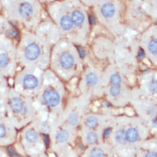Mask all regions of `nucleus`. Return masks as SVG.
Instances as JSON below:
<instances>
[{
	"label": "nucleus",
	"instance_id": "1",
	"mask_svg": "<svg viewBox=\"0 0 157 157\" xmlns=\"http://www.w3.org/2000/svg\"><path fill=\"white\" fill-rule=\"evenodd\" d=\"M44 102L49 107H55L60 102V96L54 90L46 91L43 96Z\"/></svg>",
	"mask_w": 157,
	"mask_h": 157
},
{
	"label": "nucleus",
	"instance_id": "2",
	"mask_svg": "<svg viewBox=\"0 0 157 157\" xmlns=\"http://www.w3.org/2000/svg\"><path fill=\"white\" fill-rule=\"evenodd\" d=\"M40 52L41 51L40 46L35 43H32L26 48L25 51V56L28 60H35L39 57Z\"/></svg>",
	"mask_w": 157,
	"mask_h": 157
},
{
	"label": "nucleus",
	"instance_id": "3",
	"mask_svg": "<svg viewBox=\"0 0 157 157\" xmlns=\"http://www.w3.org/2000/svg\"><path fill=\"white\" fill-rule=\"evenodd\" d=\"M17 10L19 15L24 18H27L30 16L33 11L32 6L28 2L21 3L19 5Z\"/></svg>",
	"mask_w": 157,
	"mask_h": 157
},
{
	"label": "nucleus",
	"instance_id": "4",
	"mask_svg": "<svg viewBox=\"0 0 157 157\" xmlns=\"http://www.w3.org/2000/svg\"><path fill=\"white\" fill-rule=\"evenodd\" d=\"M23 85L26 89L33 90L37 87L38 85V80L35 76L28 75L24 78Z\"/></svg>",
	"mask_w": 157,
	"mask_h": 157
},
{
	"label": "nucleus",
	"instance_id": "5",
	"mask_svg": "<svg viewBox=\"0 0 157 157\" xmlns=\"http://www.w3.org/2000/svg\"><path fill=\"white\" fill-rule=\"evenodd\" d=\"M11 109L15 113H20L24 110V103L18 97L12 98L9 102Z\"/></svg>",
	"mask_w": 157,
	"mask_h": 157
},
{
	"label": "nucleus",
	"instance_id": "6",
	"mask_svg": "<svg viewBox=\"0 0 157 157\" xmlns=\"http://www.w3.org/2000/svg\"><path fill=\"white\" fill-rule=\"evenodd\" d=\"M74 60L70 54H63L60 57V63L65 68H70L73 65Z\"/></svg>",
	"mask_w": 157,
	"mask_h": 157
},
{
	"label": "nucleus",
	"instance_id": "7",
	"mask_svg": "<svg viewBox=\"0 0 157 157\" xmlns=\"http://www.w3.org/2000/svg\"><path fill=\"white\" fill-rule=\"evenodd\" d=\"M71 19L73 24H75L76 26H80L83 24L85 17L82 12L79 11H75L72 14Z\"/></svg>",
	"mask_w": 157,
	"mask_h": 157
},
{
	"label": "nucleus",
	"instance_id": "8",
	"mask_svg": "<svg viewBox=\"0 0 157 157\" xmlns=\"http://www.w3.org/2000/svg\"><path fill=\"white\" fill-rule=\"evenodd\" d=\"M101 11L105 17H110L113 16L115 12V6L111 3H106L103 5L101 9Z\"/></svg>",
	"mask_w": 157,
	"mask_h": 157
},
{
	"label": "nucleus",
	"instance_id": "9",
	"mask_svg": "<svg viewBox=\"0 0 157 157\" xmlns=\"http://www.w3.org/2000/svg\"><path fill=\"white\" fill-rule=\"evenodd\" d=\"M139 137V133L137 132V131L134 129V128H129L126 133V136H125V138L129 142H135Z\"/></svg>",
	"mask_w": 157,
	"mask_h": 157
},
{
	"label": "nucleus",
	"instance_id": "10",
	"mask_svg": "<svg viewBox=\"0 0 157 157\" xmlns=\"http://www.w3.org/2000/svg\"><path fill=\"white\" fill-rule=\"evenodd\" d=\"M10 63V58L5 52H0V69L5 70Z\"/></svg>",
	"mask_w": 157,
	"mask_h": 157
},
{
	"label": "nucleus",
	"instance_id": "11",
	"mask_svg": "<svg viewBox=\"0 0 157 157\" xmlns=\"http://www.w3.org/2000/svg\"><path fill=\"white\" fill-rule=\"evenodd\" d=\"M60 25L65 30H69L73 27L71 19L67 16H63L60 20Z\"/></svg>",
	"mask_w": 157,
	"mask_h": 157
},
{
	"label": "nucleus",
	"instance_id": "12",
	"mask_svg": "<svg viewBox=\"0 0 157 157\" xmlns=\"http://www.w3.org/2000/svg\"><path fill=\"white\" fill-rule=\"evenodd\" d=\"M86 83L90 86H94L98 82L97 75L94 73H90L87 75L86 78Z\"/></svg>",
	"mask_w": 157,
	"mask_h": 157
},
{
	"label": "nucleus",
	"instance_id": "13",
	"mask_svg": "<svg viewBox=\"0 0 157 157\" xmlns=\"http://www.w3.org/2000/svg\"><path fill=\"white\" fill-rule=\"evenodd\" d=\"M27 140L30 142H35L38 139V134L36 131L33 129L29 130L25 134Z\"/></svg>",
	"mask_w": 157,
	"mask_h": 157
},
{
	"label": "nucleus",
	"instance_id": "14",
	"mask_svg": "<svg viewBox=\"0 0 157 157\" xmlns=\"http://www.w3.org/2000/svg\"><path fill=\"white\" fill-rule=\"evenodd\" d=\"M69 137L68 132L66 130H62L59 131L56 136V138L59 142H66Z\"/></svg>",
	"mask_w": 157,
	"mask_h": 157
},
{
	"label": "nucleus",
	"instance_id": "15",
	"mask_svg": "<svg viewBox=\"0 0 157 157\" xmlns=\"http://www.w3.org/2000/svg\"><path fill=\"white\" fill-rule=\"evenodd\" d=\"M98 119L94 117H90L86 119V124L88 127L91 128H94L98 124Z\"/></svg>",
	"mask_w": 157,
	"mask_h": 157
},
{
	"label": "nucleus",
	"instance_id": "16",
	"mask_svg": "<svg viewBox=\"0 0 157 157\" xmlns=\"http://www.w3.org/2000/svg\"><path fill=\"white\" fill-rule=\"evenodd\" d=\"M148 50L150 52L154 54L157 53V41L156 40H153L148 44Z\"/></svg>",
	"mask_w": 157,
	"mask_h": 157
},
{
	"label": "nucleus",
	"instance_id": "17",
	"mask_svg": "<svg viewBox=\"0 0 157 157\" xmlns=\"http://www.w3.org/2000/svg\"><path fill=\"white\" fill-rule=\"evenodd\" d=\"M98 136L95 132H90L87 136V140L90 144H94L98 140Z\"/></svg>",
	"mask_w": 157,
	"mask_h": 157
},
{
	"label": "nucleus",
	"instance_id": "18",
	"mask_svg": "<svg viewBox=\"0 0 157 157\" xmlns=\"http://www.w3.org/2000/svg\"><path fill=\"white\" fill-rule=\"evenodd\" d=\"M90 157H104V153L99 148H94L91 152Z\"/></svg>",
	"mask_w": 157,
	"mask_h": 157
},
{
	"label": "nucleus",
	"instance_id": "19",
	"mask_svg": "<svg viewBox=\"0 0 157 157\" xmlns=\"http://www.w3.org/2000/svg\"><path fill=\"white\" fill-rule=\"evenodd\" d=\"M115 139L116 140L120 143V144H123L124 142L125 141V137H124V134L123 131H120L118 132H117L116 136H115Z\"/></svg>",
	"mask_w": 157,
	"mask_h": 157
},
{
	"label": "nucleus",
	"instance_id": "20",
	"mask_svg": "<svg viewBox=\"0 0 157 157\" xmlns=\"http://www.w3.org/2000/svg\"><path fill=\"white\" fill-rule=\"evenodd\" d=\"M121 77L118 74H113L111 76V82L114 86H117L121 83Z\"/></svg>",
	"mask_w": 157,
	"mask_h": 157
},
{
	"label": "nucleus",
	"instance_id": "21",
	"mask_svg": "<svg viewBox=\"0 0 157 157\" xmlns=\"http://www.w3.org/2000/svg\"><path fill=\"white\" fill-rule=\"evenodd\" d=\"M78 118L75 113H71L68 117V122L71 125H76L78 123Z\"/></svg>",
	"mask_w": 157,
	"mask_h": 157
},
{
	"label": "nucleus",
	"instance_id": "22",
	"mask_svg": "<svg viewBox=\"0 0 157 157\" xmlns=\"http://www.w3.org/2000/svg\"><path fill=\"white\" fill-rule=\"evenodd\" d=\"M120 88L117 86H112L110 90V94L113 96H117L118 95H119V94L120 93Z\"/></svg>",
	"mask_w": 157,
	"mask_h": 157
},
{
	"label": "nucleus",
	"instance_id": "23",
	"mask_svg": "<svg viewBox=\"0 0 157 157\" xmlns=\"http://www.w3.org/2000/svg\"><path fill=\"white\" fill-rule=\"evenodd\" d=\"M6 135V128L3 125L0 124V138L3 137Z\"/></svg>",
	"mask_w": 157,
	"mask_h": 157
},
{
	"label": "nucleus",
	"instance_id": "24",
	"mask_svg": "<svg viewBox=\"0 0 157 157\" xmlns=\"http://www.w3.org/2000/svg\"><path fill=\"white\" fill-rule=\"evenodd\" d=\"M89 21L92 25H95L96 24V20L94 17L93 15H90L89 16Z\"/></svg>",
	"mask_w": 157,
	"mask_h": 157
},
{
	"label": "nucleus",
	"instance_id": "25",
	"mask_svg": "<svg viewBox=\"0 0 157 157\" xmlns=\"http://www.w3.org/2000/svg\"><path fill=\"white\" fill-rule=\"evenodd\" d=\"M156 83H152L151 85H150V90L152 91V92H154V91H156Z\"/></svg>",
	"mask_w": 157,
	"mask_h": 157
},
{
	"label": "nucleus",
	"instance_id": "26",
	"mask_svg": "<svg viewBox=\"0 0 157 157\" xmlns=\"http://www.w3.org/2000/svg\"><path fill=\"white\" fill-rule=\"evenodd\" d=\"M8 151H9L12 157H19V156H18V155L14 152V151L13 149H11V148H8Z\"/></svg>",
	"mask_w": 157,
	"mask_h": 157
},
{
	"label": "nucleus",
	"instance_id": "27",
	"mask_svg": "<svg viewBox=\"0 0 157 157\" xmlns=\"http://www.w3.org/2000/svg\"><path fill=\"white\" fill-rule=\"evenodd\" d=\"M156 156H157V155H156V153L155 152L151 151V152L148 153L145 157H156Z\"/></svg>",
	"mask_w": 157,
	"mask_h": 157
},
{
	"label": "nucleus",
	"instance_id": "28",
	"mask_svg": "<svg viewBox=\"0 0 157 157\" xmlns=\"http://www.w3.org/2000/svg\"><path fill=\"white\" fill-rule=\"evenodd\" d=\"M139 56L141 59L144 58V56H145L144 51L142 49H140V51H139Z\"/></svg>",
	"mask_w": 157,
	"mask_h": 157
},
{
	"label": "nucleus",
	"instance_id": "29",
	"mask_svg": "<svg viewBox=\"0 0 157 157\" xmlns=\"http://www.w3.org/2000/svg\"><path fill=\"white\" fill-rule=\"evenodd\" d=\"M79 51H80V55L81 56V57H84L85 56V51L82 49V48H80L79 49Z\"/></svg>",
	"mask_w": 157,
	"mask_h": 157
},
{
	"label": "nucleus",
	"instance_id": "30",
	"mask_svg": "<svg viewBox=\"0 0 157 157\" xmlns=\"http://www.w3.org/2000/svg\"><path fill=\"white\" fill-rule=\"evenodd\" d=\"M110 131H111V129H107L104 131V136L105 137H108L110 134Z\"/></svg>",
	"mask_w": 157,
	"mask_h": 157
},
{
	"label": "nucleus",
	"instance_id": "31",
	"mask_svg": "<svg viewBox=\"0 0 157 157\" xmlns=\"http://www.w3.org/2000/svg\"><path fill=\"white\" fill-rule=\"evenodd\" d=\"M44 139L45 142L47 143V144H48V142H49V139H48V137L46 136H44Z\"/></svg>",
	"mask_w": 157,
	"mask_h": 157
}]
</instances>
